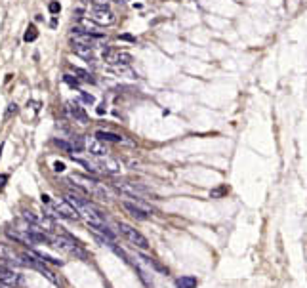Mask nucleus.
I'll return each instance as SVG.
<instances>
[{
    "label": "nucleus",
    "mask_w": 307,
    "mask_h": 288,
    "mask_svg": "<svg viewBox=\"0 0 307 288\" xmlns=\"http://www.w3.org/2000/svg\"><path fill=\"white\" fill-rule=\"evenodd\" d=\"M52 244H54L56 248L63 250V252H67L69 256H75V258H78V259H82V261H88V252H86L73 237H69V235L52 237Z\"/></svg>",
    "instance_id": "1"
},
{
    "label": "nucleus",
    "mask_w": 307,
    "mask_h": 288,
    "mask_svg": "<svg viewBox=\"0 0 307 288\" xmlns=\"http://www.w3.org/2000/svg\"><path fill=\"white\" fill-rule=\"evenodd\" d=\"M119 227V231L124 235V239L128 241V243H132L136 248H139V250H147L149 248V241H147V237L145 235H141L138 229H134L132 225L124 224V222H119L117 224Z\"/></svg>",
    "instance_id": "2"
},
{
    "label": "nucleus",
    "mask_w": 307,
    "mask_h": 288,
    "mask_svg": "<svg viewBox=\"0 0 307 288\" xmlns=\"http://www.w3.org/2000/svg\"><path fill=\"white\" fill-rule=\"evenodd\" d=\"M48 206H52V210H50L48 216H58V218H65V220H71V222L80 220L78 212H77L65 198H63V200H52V198H50Z\"/></svg>",
    "instance_id": "3"
},
{
    "label": "nucleus",
    "mask_w": 307,
    "mask_h": 288,
    "mask_svg": "<svg viewBox=\"0 0 307 288\" xmlns=\"http://www.w3.org/2000/svg\"><path fill=\"white\" fill-rule=\"evenodd\" d=\"M115 187H117V189H119L121 193H124V195L132 197L134 200H145V198L153 197V195H151V191H149L145 185H141V183H134V182H123V183H115Z\"/></svg>",
    "instance_id": "4"
},
{
    "label": "nucleus",
    "mask_w": 307,
    "mask_h": 288,
    "mask_svg": "<svg viewBox=\"0 0 307 288\" xmlns=\"http://www.w3.org/2000/svg\"><path fill=\"white\" fill-rule=\"evenodd\" d=\"M103 61L113 67H121V65L132 63V54L124 52V50H115V48H105L103 50Z\"/></svg>",
    "instance_id": "5"
},
{
    "label": "nucleus",
    "mask_w": 307,
    "mask_h": 288,
    "mask_svg": "<svg viewBox=\"0 0 307 288\" xmlns=\"http://www.w3.org/2000/svg\"><path fill=\"white\" fill-rule=\"evenodd\" d=\"M123 208L132 218H136V220H141V222L149 220V208L143 204V200H138V204H136V200H134V202L123 200Z\"/></svg>",
    "instance_id": "6"
},
{
    "label": "nucleus",
    "mask_w": 307,
    "mask_h": 288,
    "mask_svg": "<svg viewBox=\"0 0 307 288\" xmlns=\"http://www.w3.org/2000/svg\"><path fill=\"white\" fill-rule=\"evenodd\" d=\"M90 17H92L97 25H101V27H107V25L117 23V15H115V12H111L109 8H93Z\"/></svg>",
    "instance_id": "7"
},
{
    "label": "nucleus",
    "mask_w": 307,
    "mask_h": 288,
    "mask_svg": "<svg viewBox=\"0 0 307 288\" xmlns=\"http://www.w3.org/2000/svg\"><path fill=\"white\" fill-rule=\"evenodd\" d=\"M84 149L92 155V157H105V155H109V151H107V147L103 145V141H99L95 136L93 137H84Z\"/></svg>",
    "instance_id": "8"
},
{
    "label": "nucleus",
    "mask_w": 307,
    "mask_h": 288,
    "mask_svg": "<svg viewBox=\"0 0 307 288\" xmlns=\"http://www.w3.org/2000/svg\"><path fill=\"white\" fill-rule=\"evenodd\" d=\"M0 283L4 285V287H21L23 285V277L21 275H17V273H14L12 269H8V267H4V265H0Z\"/></svg>",
    "instance_id": "9"
},
{
    "label": "nucleus",
    "mask_w": 307,
    "mask_h": 288,
    "mask_svg": "<svg viewBox=\"0 0 307 288\" xmlns=\"http://www.w3.org/2000/svg\"><path fill=\"white\" fill-rule=\"evenodd\" d=\"M95 164H97L99 172H103V174H111V176H115V174H119V172H121V164H119L115 159H111L109 155H105V157H97V159H95Z\"/></svg>",
    "instance_id": "10"
},
{
    "label": "nucleus",
    "mask_w": 307,
    "mask_h": 288,
    "mask_svg": "<svg viewBox=\"0 0 307 288\" xmlns=\"http://www.w3.org/2000/svg\"><path fill=\"white\" fill-rule=\"evenodd\" d=\"M65 107H67V113L71 115V119H75V122H80V124L88 122V115L78 101H67Z\"/></svg>",
    "instance_id": "11"
},
{
    "label": "nucleus",
    "mask_w": 307,
    "mask_h": 288,
    "mask_svg": "<svg viewBox=\"0 0 307 288\" xmlns=\"http://www.w3.org/2000/svg\"><path fill=\"white\" fill-rule=\"evenodd\" d=\"M0 259H6L10 263H14L15 267H25L23 259H21V254H17L14 250V246H10V244H0Z\"/></svg>",
    "instance_id": "12"
},
{
    "label": "nucleus",
    "mask_w": 307,
    "mask_h": 288,
    "mask_svg": "<svg viewBox=\"0 0 307 288\" xmlns=\"http://www.w3.org/2000/svg\"><path fill=\"white\" fill-rule=\"evenodd\" d=\"M95 137L103 143H126V145H134L130 139H126L121 134H115V132H107V130H97L95 132Z\"/></svg>",
    "instance_id": "13"
},
{
    "label": "nucleus",
    "mask_w": 307,
    "mask_h": 288,
    "mask_svg": "<svg viewBox=\"0 0 307 288\" xmlns=\"http://www.w3.org/2000/svg\"><path fill=\"white\" fill-rule=\"evenodd\" d=\"M78 27L82 31L90 32V34H97V36H105V32L101 31V25H97L92 17H78Z\"/></svg>",
    "instance_id": "14"
},
{
    "label": "nucleus",
    "mask_w": 307,
    "mask_h": 288,
    "mask_svg": "<svg viewBox=\"0 0 307 288\" xmlns=\"http://www.w3.org/2000/svg\"><path fill=\"white\" fill-rule=\"evenodd\" d=\"M73 52L78 56V58H82V60H86V61H93V48L92 46H86V44H78V42H73Z\"/></svg>",
    "instance_id": "15"
},
{
    "label": "nucleus",
    "mask_w": 307,
    "mask_h": 288,
    "mask_svg": "<svg viewBox=\"0 0 307 288\" xmlns=\"http://www.w3.org/2000/svg\"><path fill=\"white\" fill-rule=\"evenodd\" d=\"M178 288H197V279L195 277H180L176 281Z\"/></svg>",
    "instance_id": "16"
},
{
    "label": "nucleus",
    "mask_w": 307,
    "mask_h": 288,
    "mask_svg": "<svg viewBox=\"0 0 307 288\" xmlns=\"http://www.w3.org/2000/svg\"><path fill=\"white\" fill-rule=\"evenodd\" d=\"M71 71L77 75V78L78 80H84V82H92V75L88 73V71H84V69H80V67H71Z\"/></svg>",
    "instance_id": "17"
},
{
    "label": "nucleus",
    "mask_w": 307,
    "mask_h": 288,
    "mask_svg": "<svg viewBox=\"0 0 307 288\" xmlns=\"http://www.w3.org/2000/svg\"><path fill=\"white\" fill-rule=\"evenodd\" d=\"M141 259H145V263L147 265H151V267H154L156 271H160V273H164V275H168V269L164 267V265H160L156 259H153V258H147V256H141Z\"/></svg>",
    "instance_id": "18"
},
{
    "label": "nucleus",
    "mask_w": 307,
    "mask_h": 288,
    "mask_svg": "<svg viewBox=\"0 0 307 288\" xmlns=\"http://www.w3.org/2000/svg\"><path fill=\"white\" fill-rule=\"evenodd\" d=\"M77 151V153H80V151H84V137H73L71 139V151Z\"/></svg>",
    "instance_id": "19"
},
{
    "label": "nucleus",
    "mask_w": 307,
    "mask_h": 288,
    "mask_svg": "<svg viewBox=\"0 0 307 288\" xmlns=\"http://www.w3.org/2000/svg\"><path fill=\"white\" fill-rule=\"evenodd\" d=\"M36 36H38L36 27H34V25H29V29H27L25 34H23V40H25V42H34V40H36Z\"/></svg>",
    "instance_id": "20"
},
{
    "label": "nucleus",
    "mask_w": 307,
    "mask_h": 288,
    "mask_svg": "<svg viewBox=\"0 0 307 288\" xmlns=\"http://www.w3.org/2000/svg\"><path fill=\"white\" fill-rule=\"evenodd\" d=\"M15 113H17V105H15V103H10V105H8V109H6V115H4V119L8 121V119H10L12 115H15Z\"/></svg>",
    "instance_id": "21"
},
{
    "label": "nucleus",
    "mask_w": 307,
    "mask_h": 288,
    "mask_svg": "<svg viewBox=\"0 0 307 288\" xmlns=\"http://www.w3.org/2000/svg\"><path fill=\"white\" fill-rule=\"evenodd\" d=\"M48 10H50V14H60V12H61V6H60V2H50Z\"/></svg>",
    "instance_id": "22"
},
{
    "label": "nucleus",
    "mask_w": 307,
    "mask_h": 288,
    "mask_svg": "<svg viewBox=\"0 0 307 288\" xmlns=\"http://www.w3.org/2000/svg\"><path fill=\"white\" fill-rule=\"evenodd\" d=\"M56 145H58V147H61L63 151L71 153V143H67V141H63V139H56Z\"/></svg>",
    "instance_id": "23"
},
{
    "label": "nucleus",
    "mask_w": 307,
    "mask_h": 288,
    "mask_svg": "<svg viewBox=\"0 0 307 288\" xmlns=\"http://www.w3.org/2000/svg\"><path fill=\"white\" fill-rule=\"evenodd\" d=\"M80 97H82V101L88 103V105H92L93 101H95V97H93L92 94H86V92H80Z\"/></svg>",
    "instance_id": "24"
},
{
    "label": "nucleus",
    "mask_w": 307,
    "mask_h": 288,
    "mask_svg": "<svg viewBox=\"0 0 307 288\" xmlns=\"http://www.w3.org/2000/svg\"><path fill=\"white\" fill-rule=\"evenodd\" d=\"M63 78H65V82H69L71 86H78V78H73V76H71L69 73H67V75H65Z\"/></svg>",
    "instance_id": "25"
},
{
    "label": "nucleus",
    "mask_w": 307,
    "mask_h": 288,
    "mask_svg": "<svg viewBox=\"0 0 307 288\" xmlns=\"http://www.w3.org/2000/svg\"><path fill=\"white\" fill-rule=\"evenodd\" d=\"M119 38L121 40H128V42H136V36H132V34H121Z\"/></svg>",
    "instance_id": "26"
},
{
    "label": "nucleus",
    "mask_w": 307,
    "mask_h": 288,
    "mask_svg": "<svg viewBox=\"0 0 307 288\" xmlns=\"http://www.w3.org/2000/svg\"><path fill=\"white\" fill-rule=\"evenodd\" d=\"M54 170H56V172H63V170H65V164H63V162H56V164H54Z\"/></svg>",
    "instance_id": "27"
},
{
    "label": "nucleus",
    "mask_w": 307,
    "mask_h": 288,
    "mask_svg": "<svg viewBox=\"0 0 307 288\" xmlns=\"http://www.w3.org/2000/svg\"><path fill=\"white\" fill-rule=\"evenodd\" d=\"M6 182H8V176H6V174H0V189L6 185Z\"/></svg>",
    "instance_id": "28"
},
{
    "label": "nucleus",
    "mask_w": 307,
    "mask_h": 288,
    "mask_svg": "<svg viewBox=\"0 0 307 288\" xmlns=\"http://www.w3.org/2000/svg\"><path fill=\"white\" fill-rule=\"evenodd\" d=\"M103 107H105V105H99V107H97V113H99V115H103V113H105V109H103Z\"/></svg>",
    "instance_id": "29"
},
{
    "label": "nucleus",
    "mask_w": 307,
    "mask_h": 288,
    "mask_svg": "<svg viewBox=\"0 0 307 288\" xmlns=\"http://www.w3.org/2000/svg\"><path fill=\"white\" fill-rule=\"evenodd\" d=\"M115 2H124V0H115Z\"/></svg>",
    "instance_id": "30"
},
{
    "label": "nucleus",
    "mask_w": 307,
    "mask_h": 288,
    "mask_svg": "<svg viewBox=\"0 0 307 288\" xmlns=\"http://www.w3.org/2000/svg\"><path fill=\"white\" fill-rule=\"evenodd\" d=\"M0 288H4V285H2V283H0Z\"/></svg>",
    "instance_id": "31"
}]
</instances>
